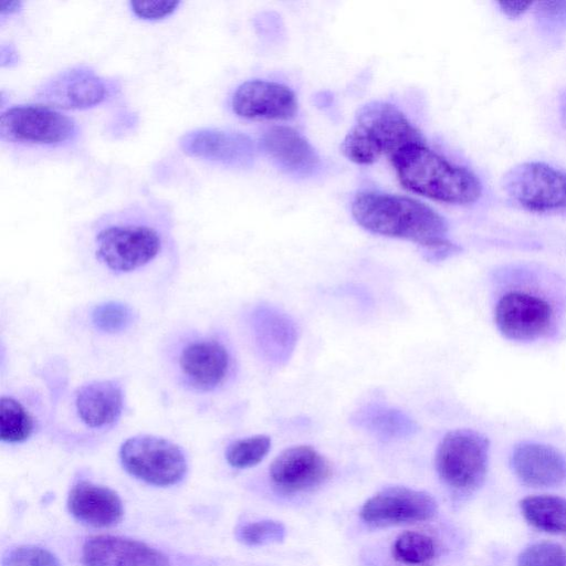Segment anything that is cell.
I'll return each instance as SVG.
<instances>
[{
  "label": "cell",
  "instance_id": "3957f363",
  "mask_svg": "<svg viewBox=\"0 0 566 566\" xmlns=\"http://www.w3.org/2000/svg\"><path fill=\"white\" fill-rule=\"evenodd\" d=\"M390 161L403 188L434 201L464 206L482 195V184L473 171L450 161L426 143L402 148Z\"/></svg>",
  "mask_w": 566,
  "mask_h": 566
},
{
  "label": "cell",
  "instance_id": "9c48e42d",
  "mask_svg": "<svg viewBox=\"0 0 566 566\" xmlns=\"http://www.w3.org/2000/svg\"><path fill=\"white\" fill-rule=\"evenodd\" d=\"M502 187L512 202L537 213L566 209V171L541 161L511 168Z\"/></svg>",
  "mask_w": 566,
  "mask_h": 566
},
{
  "label": "cell",
  "instance_id": "7a4b0ae2",
  "mask_svg": "<svg viewBox=\"0 0 566 566\" xmlns=\"http://www.w3.org/2000/svg\"><path fill=\"white\" fill-rule=\"evenodd\" d=\"M350 210L355 221L365 230L411 241L423 248L430 260H442L460 250L448 238L446 219L415 198L361 190L355 195Z\"/></svg>",
  "mask_w": 566,
  "mask_h": 566
},
{
  "label": "cell",
  "instance_id": "6da1fadb",
  "mask_svg": "<svg viewBox=\"0 0 566 566\" xmlns=\"http://www.w3.org/2000/svg\"><path fill=\"white\" fill-rule=\"evenodd\" d=\"M172 226L169 203L157 198L135 200L91 223L94 256L115 274L132 273L170 248Z\"/></svg>",
  "mask_w": 566,
  "mask_h": 566
},
{
  "label": "cell",
  "instance_id": "d6a6232c",
  "mask_svg": "<svg viewBox=\"0 0 566 566\" xmlns=\"http://www.w3.org/2000/svg\"><path fill=\"white\" fill-rule=\"evenodd\" d=\"M23 2L22 1H1L0 8V20L1 24L4 22V19L11 15L19 13L22 10Z\"/></svg>",
  "mask_w": 566,
  "mask_h": 566
},
{
  "label": "cell",
  "instance_id": "4316f807",
  "mask_svg": "<svg viewBox=\"0 0 566 566\" xmlns=\"http://www.w3.org/2000/svg\"><path fill=\"white\" fill-rule=\"evenodd\" d=\"M271 449V438L255 434L230 443L226 450L227 462L235 469H248L259 464Z\"/></svg>",
  "mask_w": 566,
  "mask_h": 566
},
{
  "label": "cell",
  "instance_id": "f1b7e54d",
  "mask_svg": "<svg viewBox=\"0 0 566 566\" xmlns=\"http://www.w3.org/2000/svg\"><path fill=\"white\" fill-rule=\"evenodd\" d=\"M516 566H566V552L556 543H535L520 554Z\"/></svg>",
  "mask_w": 566,
  "mask_h": 566
},
{
  "label": "cell",
  "instance_id": "836d02e7",
  "mask_svg": "<svg viewBox=\"0 0 566 566\" xmlns=\"http://www.w3.org/2000/svg\"><path fill=\"white\" fill-rule=\"evenodd\" d=\"M7 46V50L1 45V51H0V62H1V66H12V65H15L19 61V54L17 53L15 49L9 44V45H6Z\"/></svg>",
  "mask_w": 566,
  "mask_h": 566
},
{
  "label": "cell",
  "instance_id": "d4e9b609",
  "mask_svg": "<svg viewBox=\"0 0 566 566\" xmlns=\"http://www.w3.org/2000/svg\"><path fill=\"white\" fill-rule=\"evenodd\" d=\"M34 420L25 407L8 396L0 403V439L6 443H20L31 437Z\"/></svg>",
  "mask_w": 566,
  "mask_h": 566
},
{
  "label": "cell",
  "instance_id": "44dd1931",
  "mask_svg": "<svg viewBox=\"0 0 566 566\" xmlns=\"http://www.w3.org/2000/svg\"><path fill=\"white\" fill-rule=\"evenodd\" d=\"M67 507L76 520L95 527L112 526L124 514L122 500L115 491L87 481L71 489Z\"/></svg>",
  "mask_w": 566,
  "mask_h": 566
},
{
  "label": "cell",
  "instance_id": "52a82bcc",
  "mask_svg": "<svg viewBox=\"0 0 566 566\" xmlns=\"http://www.w3.org/2000/svg\"><path fill=\"white\" fill-rule=\"evenodd\" d=\"M119 459L130 475L156 486L180 482L188 469L187 458L179 446L151 434L126 439L120 446Z\"/></svg>",
  "mask_w": 566,
  "mask_h": 566
},
{
  "label": "cell",
  "instance_id": "5bb4252c",
  "mask_svg": "<svg viewBox=\"0 0 566 566\" xmlns=\"http://www.w3.org/2000/svg\"><path fill=\"white\" fill-rule=\"evenodd\" d=\"M494 321L504 337L520 342L533 340L548 331L553 310L536 295L510 292L499 300Z\"/></svg>",
  "mask_w": 566,
  "mask_h": 566
},
{
  "label": "cell",
  "instance_id": "30bf717a",
  "mask_svg": "<svg viewBox=\"0 0 566 566\" xmlns=\"http://www.w3.org/2000/svg\"><path fill=\"white\" fill-rule=\"evenodd\" d=\"M231 355L216 336L198 335L185 340L177 350L178 374L189 388L210 392L220 388L231 370Z\"/></svg>",
  "mask_w": 566,
  "mask_h": 566
},
{
  "label": "cell",
  "instance_id": "1f68e13d",
  "mask_svg": "<svg viewBox=\"0 0 566 566\" xmlns=\"http://www.w3.org/2000/svg\"><path fill=\"white\" fill-rule=\"evenodd\" d=\"M500 10L507 17L516 18L524 14L531 7L532 2H497Z\"/></svg>",
  "mask_w": 566,
  "mask_h": 566
},
{
  "label": "cell",
  "instance_id": "7c38bea8",
  "mask_svg": "<svg viewBox=\"0 0 566 566\" xmlns=\"http://www.w3.org/2000/svg\"><path fill=\"white\" fill-rule=\"evenodd\" d=\"M332 474L329 460L306 444L283 450L269 470L273 486L285 494L312 491L329 480Z\"/></svg>",
  "mask_w": 566,
  "mask_h": 566
},
{
  "label": "cell",
  "instance_id": "603a6c76",
  "mask_svg": "<svg viewBox=\"0 0 566 566\" xmlns=\"http://www.w3.org/2000/svg\"><path fill=\"white\" fill-rule=\"evenodd\" d=\"M524 518L548 533H566V499L556 495H530L520 503Z\"/></svg>",
  "mask_w": 566,
  "mask_h": 566
},
{
  "label": "cell",
  "instance_id": "277c9868",
  "mask_svg": "<svg viewBox=\"0 0 566 566\" xmlns=\"http://www.w3.org/2000/svg\"><path fill=\"white\" fill-rule=\"evenodd\" d=\"M420 143H426L424 137L405 113L388 102L374 101L358 109L340 150L355 164L370 165Z\"/></svg>",
  "mask_w": 566,
  "mask_h": 566
},
{
  "label": "cell",
  "instance_id": "83f0119b",
  "mask_svg": "<svg viewBox=\"0 0 566 566\" xmlns=\"http://www.w3.org/2000/svg\"><path fill=\"white\" fill-rule=\"evenodd\" d=\"M286 530L283 523L274 520H261L242 525L237 536L249 546H261L280 543L285 538Z\"/></svg>",
  "mask_w": 566,
  "mask_h": 566
},
{
  "label": "cell",
  "instance_id": "d6986e66",
  "mask_svg": "<svg viewBox=\"0 0 566 566\" xmlns=\"http://www.w3.org/2000/svg\"><path fill=\"white\" fill-rule=\"evenodd\" d=\"M511 464L516 476L534 488L554 486L566 478L565 458L543 443L523 442L515 446Z\"/></svg>",
  "mask_w": 566,
  "mask_h": 566
},
{
  "label": "cell",
  "instance_id": "8fae6325",
  "mask_svg": "<svg viewBox=\"0 0 566 566\" xmlns=\"http://www.w3.org/2000/svg\"><path fill=\"white\" fill-rule=\"evenodd\" d=\"M436 513L437 502L428 492L392 485L366 500L359 515L368 525L385 527L424 522Z\"/></svg>",
  "mask_w": 566,
  "mask_h": 566
},
{
  "label": "cell",
  "instance_id": "4dcf8cb0",
  "mask_svg": "<svg viewBox=\"0 0 566 566\" xmlns=\"http://www.w3.org/2000/svg\"><path fill=\"white\" fill-rule=\"evenodd\" d=\"M182 1L179 0H155V1H128L127 6L130 13L138 20L145 22L163 21L181 7Z\"/></svg>",
  "mask_w": 566,
  "mask_h": 566
},
{
  "label": "cell",
  "instance_id": "ac0fdd59",
  "mask_svg": "<svg viewBox=\"0 0 566 566\" xmlns=\"http://www.w3.org/2000/svg\"><path fill=\"white\" fill-rule=\"evenodd\" d=\"M86 566H170L160 551L136 539L114 535L90 537L82 551Z\"/></svg>",
  "mask_w": 566,
  "mask_h": 566
},
{
  "label": "cell",
  "instance_id": "e0dca14e",
  "mask_svg": "<svg viewBox=\"0 0 566 566\" xmlns=\"http://www.w3.org/2000/svg\"><path fill=\"white\" fill-rule=\"evenodd\" d=\"M261 147L282 170L297 177L316 174L321 157L307 138L293 127L276 125L261 136Z\"/></svg>",
  "mask_w": 566,
  "mask_h": 566
},
{
  "label": "cell",
  "instance_id": "7402d4cb",
  "mask_svg": "<svg viewBox=\"0 0 566 566\" xmlns=\"http://www.w3.org/2000/svg\"><path fill=\"white\" fill-rule=\"evenodd\" d=\"M350 419L356 427L382 440L407 438L418 431L417 422L405 411L378 402L360 407Z\"/></svg>",
  "mask_w": 566,
  "mask_h": 566
},
{
  "label": "cell",
  "instance_id": "ffe728a7",
  "mask_svg": "<svg viewBox=\"0 0 566 566\" xmlns=\"http://www.w3.org/2000/svg\"><path fill=\"white\" fill-rule=\"evenodd\" d=\"M74 406L77 417L86 427L92 429L109 427L123 412V388L113 379L90 381L75 391Z\"/></svg>",
  "mask_w": 566,
  "mask_h": 566
},
{
  "label": "cell",
  "instance_id": "2e32d148",
  "mask_svg": "<svg viewBox=\"0 0 566 566\" xmlns=\"http://www.w3.org/2000/svg\"><path fill=\"white\" fill-rule=\"evenodd\" d=\"M255 346L269 364L285 365L293 355L298 329L293 318L272 305H260L251 313Z\"/></svg>",
  "mask_w": 566,
  "mask_h": 566
},
{
  "label": "cell",
  "instance_id": "8992f818",
  "mask_svg": "<svg viewBox=\"0 0 566 566\" xmlns=\"http://www.w3.org/2000/svg\"><path fill=\"white\" fill-rule=\"evenodd\" d=\"M488 462L489 441L471 429H457L444 434L434 458L439 479L458 495L471 494L483 484Z\"/></svg>",
  "mask_w": 566,
  "mask_h": 566
},
{
  "label": "cell",
  "instance_id": "ba28073f",
  "mask_svg": "<svg viewBox=\"0 0 566 566\" xmlns=\"http://www.w3.org/2000/svg\"><path fill=\"white\" fill-rule=\"evenodd\" d=\"M119 88L117 81L97 74L90 66L75 65L39 85L33 98L55 109H88L114 98Z\"/></svg>",
  "mask_w": 566,
  "mask_h": 566
},
{
  "label": "cell",
  "instance_id": "5b68a950",
  "mask_svg": "<svg viewBox=\"0 0 566 566\" xmlns=\"http://www.w3.org/2000/svg\"><path fill=\"white\" fill-rule=\"evenodd\" d=\"M81 127L71 116L43 104L12 105L1 111V142L19 148L57 150L74 147Z\"/></svg>",
  "mask_w": 566,
  "mask_h": 566
},
{
  "label": "cell",
  "instance_id": "cb8c5ba5",
  "mask_svg": "<svg viewBox=\"0 0 566 566\" xmlns=\"http://www.w3.org/2000/svg\"><path fill=\"white\" fill-rule=\"evenodd\" d=\"M392 557L408 566L431 564L438 555L434 538L418 531H406L399 534L391 546Z\"/></svg>",
  "mask_w": 566,
  "mask_h": 566
},
{
  "label": "cell",
  "instance_id": "484cf974",
  "mask_svg": "<svg viewBox=\"0 0 566 566\" xmlns=\"http://www.w3.org/2000/svg\"><path fill=\"white\" fill-rule=\"evenodd\" d=\"M136 314L126 303L108 301L96 305L91 313L93 326L106 334L127 331L135 322Z\"/></svg>",
  "mask_w": 566,
  "mask_h": 566
},
{
  "label": "cell",
  "instance_id": "f546056e",
  "mask_svg": "<svg viewBox=\"0 0 566 566\" xmlns=\"http://www.w3.org/2000/svg\"><path fill=\"white\" fill-rule=\"evenodd\" d=\"M2 566H61L57 557L46 548L22 545L9 551Z\"/></svg>",
  "mask_w": 566,
  "mask_h": 566
},
{
  "label": "cell",
  "instance_id": "4fadbf2b",
  "mask_svg": "<svg viewBox=\"0 0 566 566\" xmlns=\"http://www.w3.org/2000/svg\"><path fill=\"white\" fill-rule=\"evenodd\" d=\"M231 111L252 120H287L298 108L295 93L286 85L268 80L241 83L230 98Z\"/></svg>",
  "mask_w": 566,
  "mask_h": 566
},
{
  "label": "cell",
  "instance_id": "9a60e30c",
  "mask_svg": "<svg viewBox=\"0 0 566 566\" xmlns=\"http://www.w3.org/2000/svg\"><path fill=\"white\" fill-rule=\"evenodd\" d=\"M189 156L227 167L245 168L253 165L256 147L245 134L218 128H198L179 140Z\"/></svg>",
  "mask_w": 566,
  "mask_h": 566
}]
</instances>
